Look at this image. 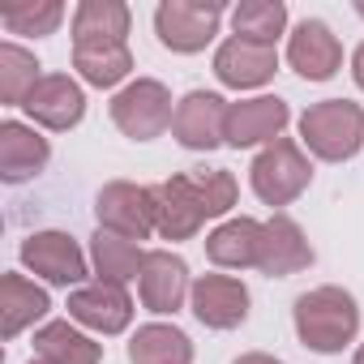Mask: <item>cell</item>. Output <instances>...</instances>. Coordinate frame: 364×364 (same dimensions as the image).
<instances>
[{"label": "cell", "mask_w": 364, "mask_h": 364, "mask_svg": "<svg viewBox=\"0 0 364 364\" xmlns=\"http://www.w3.org/2000/svg\"><path fill=\"white\" fill-rule=\"evenodd\" d=\"M291 321H296V338L309 351L334 355V351H343L360 334V304H355L351 291L326 283V287H313V291L296 296Z\"/></svg>", "instance_id": "1"}, {"label": "cell", "mask_w": 364, "mask_h": 364, "mask_svg": "<svg viewBox=\"0 0 364 364\" xmlns=\"http://www.w3.org/2000/svg\"><path fill=\"white\" fill-rule=\"evenodd\" d=\"M300 146L321 163H347L364 146V107L351 99H321L300 116Z\"/></svg>", "instance_id": "2"}, {"label": "cell", "mask_w": 364, "mask_h": 364, "mask_svg": "<svg viewBox=\"0 0 364 364\" xmlns=\"http://www.w3.org/2000/svg\"><path fill=\"white\" fill-rule=\"evenodd\" d=\"M309 180H313V163H309L304 146L291 137L262 146L249 167V185H253L257 202H266V206H291L309 189Z\"/></svg>", "instance_id": "3"}, {"label": "cell", "mask_w": 364, "mask_h": 364, "mask_svg": "<svg viewBox=\"0 0 364 364\" xmlns=\"http://www.w3.org/2000/svg\"><path fill=\"white\" fill-rule=\"evenodd\" d=\"M176 107H171V90L159 77H137L129 86L116 90L112 99V124L133 137V141H154L171 129Z\"/></svg>", "instance_id": "4"}, {"label": "cell", "mask_w": 364, "mask_h": 364, "mask_svg": "<svg viewBox=\"0 0 364 364\" xmlns=\"http://www.w3.org/2000/svg\"><path fill=\"white\" fill-rule=\"evenodd\" d=\"M223 5L219 0H163L154 9V35L167 52L176 56H193L202 52L219 26H223Z\"/></svg>", "instance_id": "5"}, {"label": "cell", "mask_w": 364, "mask_h": 364, "mask_svg": "<svg viewBox=\"0 0 364 364\" xmlns=\"http://www.w3.org/2000/svg\"><path fill=\"white\" fill-rule=\"evenodd\" d=\"M95 219H99V232H116V236L141 245L154 232V189L112 180L95 198Z\"/></svg>", "instance_id": "6"}, {"label": "cell", "mask_w": 364, "mask_h": 364, "mask_svg": "<svg viewBox=\"0 0 364 364\" xmlns=\"http://www.w3.org/2000/svg\"><path fill=\"white\" fill-rule=\"evenodd\" d=\"M18 257L31 274H39L52 287H82V279H86L82 245L69 232H56V228L52 232H31L18 249Z\"/></svg>", "instance_id": "7"}, {"label": "cell", "mask_w": 364, "mask_h": 364, "mask_svg": "<svg viewBox=\"0 0 364 364\" xmlns=\"http://www.w3.org/2000/svg\"><path fill=\"white\" fill-rule=\"evenodd\" d=\"M206 202L198 193V180L193 171L185 176H167L163 185H154V232L163 240H193L206 223Z\"/></svg>", "instance_id": "8"}, {"label": "cell", "mask_w": 364, "mask_h": 364, "mask_svg": "<svg viewBox=\"0 0 364 364\" xmlns=\"http://www.w3.org/2000/svg\"><path fill=\"white\" fill-rule=\"evenodd\" d=\"M291 120V107L287 99L279 95H257V99H240L228 107V124H223V141L236 146V150H249V146H270L283 137Z\"/></svg>", "instance_id": "9"}, {"label": "cell", "mask_w": 364, "mask_h": 364, "mask_svg": "<svg viewBox=\"0 0 364 364\" xmlns=\"http://www.w3.org/2000/svg\"><path fill=\"white\" fill-rule=\"evenodd\" d=\"M69 321L95 330V334H124L129 321H133V300L124 287L116 283H103V279H90L82 287L69 291Z\"/></svg>", "instance_id": "10"}, {"label": "cell", "mask_w": 364, "mask_h": 364, "mask_svg": "<svg viewBox=\"0 0 364 364\" xmlns=\"http://www.w3.org/2000/svg\"><path fill=\"white\" fill-rule=\"evenodd\" d=\"M22 112L31 116V124H43L52 133H69L86 116V95L69 73H43L35 82V90L26 95Z\"/></svg>", "instance_id": "11"}, {"label": "cell", "mask_w": 364, "mask_h": 364, "mask_svg": "<svg viewBox=\"0 0 364 364\" xmlns=\"http://www.w3.org/2000/svg\"><path fill=\"white\" fill-rule=\"evenodd\" d=\"M287 65L304 82H330L343 69V43H338V35L321 18H304L287 35Z\"/></svg>", "instance_id": "12"}, {"label": "cell", "mask_w": 364, "mask_h": 364, "mask_svg": "<svg viewBox=\"0 0 364 364\" xmlns=\"http://www.w3.org/2000/svg\"><path fill=\"white\" fill-rule=\"evenodd\" d=\"M228 99L215 90H189L176 103V120L171 133L185 150H215L223 146V124H228Z\"/></svg>", "instance_id": "13"}, {"label": "cell", "mask_w": 364, "mask_h": 364, "mask_svg": "<svg viewBox=\"0 0 364 364\" xmlns=\"http://www.w3.org/2000/svg\"><path fill=\"white\" fill-rule=\"evenodd\" d=\"M193 283H189V266L185 257H176L167 249H154L146 253V266H141V279H137V296H141V309L150 313H180L189 300Z\"/></svg>", "instance_id": "14"}, {"label": "cell", "mask_w": 364, "mask_h": 364, "mask_svg": "<svg viewBox=\"0 0 364 364\" xmlns=\"http://www.w3.org/2000/svg\"><path fill=\"white\" fill-rule=\"evenodd\" d=\"M189 309L210 330H236L249 317V287L236 274H202L193 279Z\"/></svg>", "instance_id": "15"}, {"label": "cell", "mask_w": 364, "mask_h": 364, "mask_svg": "<svg viewBox=\"0 0 364 364\" xmlns=\"http://www.w3.org/2000/svg\"><path fill=\"white\" fill-rule=\"evenodd\" d=\"M279 73V52L253 39H223L215 52V77L232 90H257Z\"/></svg>", "instance_id": "16"}, {"label": "cell", "mask_w": 364, "mask_h": 364, "mask_svg": "<svg viewBox=\"0 0 364 364\" xmlns=\"http://www.w3.org/2000/svg\"><path fill=\"white\" fill-rule=\"evenodd\" d=\"M313 266V245L309 236L300 232V223L291 215H270L262 223V257H257V270L270 274V279H287V274H300Z\"/></svg>", "instance_id": "17"}, {"label": "cell", "mask_w": 364, "mask_h": 364, "mask_svg": "<svg viewBox=\"0 0 364 364\" xmlns=\"http://www.w3.org/2000/svg\"><path fill=\"white\" fill-rule=\"evenodd\" d=\"M48 159H52V146L35 124H22V120L0 124V180L5 185L35 180L48 167Z\"/></svg>", "instance_id": "18"}, {"label": "cell", "mask_w": 364, "mask_h": 364, "mask_svg": "<svg viewBox=\"0 0 364 364\" xmlns=\"http://www.w3.org/2000/svg\"><path fill=\"white\" fill-rule=\"evenodd\" d=\"M129 5L124 0H82L73 9V48H107L129 43Z\"/></svg>", "instance_id": "19"}, {"label": "cell", "mask_w": 364, "mask_h": 364, "mask_svg": "<svg viewBox=\"0 0 364 364\" xmlns=\"http://www.w3.org/2000/svg\"><path fill=\"white\" fill-rule=\"evenodd\" d=\"M206 257L219 270H249L262 257V223L257 219H228L206 236Z\"/></svg>", "instance_id": "20"}, {"label": "cell", "mask_w": 364, "mask_h": 364, "mask_svg": "<svg viewBox=\"0 0 364 364\" xmlns=\"http://www.w3.org/2000/svg\"><path fill=\"white\" fill-rule=\"evenodd\" d=\"M129 364H193V343L180 326L146 321L129 338Z\"/></svg>", "instance_id": "21"}, {"label": "cell", "mask_w": 364, "mask_h": 364, "mask_svg": "<svg viewBox=\"0 0 364 364\" xmlns=\"http://www.w3.org/2000/svg\"><path fill=\"white\" fill-rule=\"evenodd\" d=\"M52 300L43 287H35L26 274L9 270L0 279V317H5V338H18L26 326H35L39 317H48Z\"/></svg>", "instance_id": "22"}, {"label": "cell", "mask_w": 364, "mask_h": 364, "mask_svg": "<svg viewBox=\"0 0 364 364\" xmlns=\"http://www.w3.org/2000/svg\"><path fill=\"white\" fill-rule=\"evenodd\" d=\"M90 266H95V274H99L103 283L124 287V283L141 279L146 249H141L137 240L116 236V232H95V240H90Z\"/></svg>", "instance_id": "23"}, {"label": "cell", "mask_w": 364, "mask_h": 364, "mask_svg": "<svg viewBox=\"0 0 364 364\" xmlns=\"http://www.w3.org/2000/svg\"><path fill=\"white\" fill-rule=\"evenodd\" d=\"M35 355L48 360V364H99L103 343L82 334L73 321H48V326L35 330Z\"/></svg>", "instance_id": "24"}, {"label": "cell", "mask_w": 364, "mask_h": 364, "mask_svg": "<svg viewBox=\"0 0 364 364\" xmlns=\"http://www.w3.org/2000/svg\"><path fill=\"white\" fill-rule=\"evenodd\" d=\"M73 69L82 73V82L112 90L133 73V52L129 43H107V48H73Z\"/></svg>", "instance_id": "25"}, {"label": "cell", "mask_w": 364, "mask_h": 364, "mask_svg": "<svg viewBox=\"0 0 364 364\" xmlns=\"http://www.w3.org/2000/svg\"><path fill=\"white\" fill-rule=\"evenodd\" d=\"M287 31V5L283 0H240L232 9V35L236 39H253V43H279V35Z\"/></svg>", "instance_id": "26"}, {"label": "cell", "mask_w": 364, "mask_h": 364, "mask_svg": "<svg viewBox=\"0 0 364 364\" xmlns=\"http://www.w3.org/2000/svg\"><path fill=\"white\" fill-rule=\"evenodd\" d=\"M39 77H43V73H39L35 52L18 48L14 39L0 43V99H5V107H22Z\"/></svg>", "instance_id": "27"}, {"label": "cell", "mask_w": 364, "mask_h": 364, "mask_svg": "<svg viewBox=\"0 0 364 364\" xmlns=\"http://www.w3.org/2000/svg\"><path fill=\"white\" fill-rule=\"evenodd\" d=\"M65 22V5L60 0H39V5H14L0 14V26L9 35H31V39H43V35H56V26Z\"/></svg>", "instance_id": "28"}, {"label": "cell", "mask_w": 364, "mask_h": 364, "mask_svg": "<svg viewBox=\"0 0 364 364\" xmlns=\"http://www.w3.org/2000/svg\"><path fill=\"white\" fill-rule=\"evenodd\" d=\"M193 180H198V193H202V202H206V215L210 219H223L232 206H236V176L228 171V167H210V171H193Z\"/></svg>", "instance_id": "29"}, {"label": "cell", "mask_w": 364, "mask_h": 364, "mask_svg": "<svg viewBox=\"0 0 364 364\" xmlns=\"http://www.w3.org/2000/svg\"><path fill=\"white\" fill-rule=\"evenodd\" d=\"M232 364H283L279 355H266V351H245V355H236Z\"/></svg>", "instance_id": "30"}, {"label": "cell", "mask_w": 364, "mask_h": 364, "mask_svg": "<svg viewBox=\"0 0 364 364\" xmlns=\"http://www.w3.org/2000/svg\"><path fill=\"white\" fill-rule=\"evenodd\" d=\"M351 77H355V86L364 90V43L351 52Z\"/></svg>", "instance_id": "31"}, {"label": "cell", "mask_w": 364, "mask_h": 364, "mask_svg": "<svg viewBox=\"0 0 364 364\" xmlns=\"http://www.w3.org/2000/svg\"><path fill=\"white\" fill-rule=\"evenodd\" d=\"M351 364H364V343L355 347V355H351Z\"/></svg>", "instance_id": "32"}, {"label": "cell", "mask_w": 364, "mask_h": 364, "mask_svg": "<svg viewBox=\"0 0 364 364\" xmlns=\"http://www.w3.org/2000/svg\"><path fill=\"white\" fill-rule=\"evenodd\" d=\"M355 14H360V18H364V0H355Z\"/></svg>", "instance_id": "33"}, {"label": "cell", "mask_w": 364, "mask_h": 364, "mask_svg": "<svg viewBox=\"0 0 364 364\" xmlns=\"http://www.w3.org/2000/svg\"><path fill=\"white\" fill-rule=\"evenodd\" d=\"M31 364H48V360H39V355H35V360H31Z\"/></svg>", "instance_id": "34"}]
</instances>
